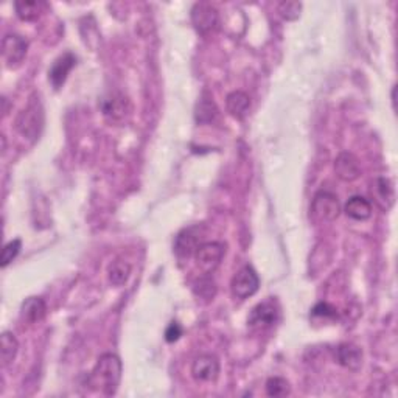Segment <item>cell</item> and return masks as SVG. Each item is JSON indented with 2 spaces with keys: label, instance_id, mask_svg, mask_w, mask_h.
I'll list each match as a JSON object with an SVG mask.
<instances>
[{
  "label": "cell",
  "instance_id": "cell-6",
  "mask_svg": "<svg viewBox=\"0 0 398 398\" xmlns=\"http://www.w3.org/2000/svg\"><path fill=\"white\" fill-rule=\"evenodd\" d=\"M226 246L219 241H208V243H202L194 258H197V265L204 274H212L219 266L221 260L224 257Z\"/></svg>",
  "mask_w": 398,
  "mask_h": 398
},
{
  "label": "cell",
  "instance_id": "cell-7",
  "mask_svg": "<svg viewBox=\"0 0 398 398\" xmlns=\"http://www.w3.org/2000/svg\"><path fill=\"white\" fill-rule=\"evenodd\" d=\"M192 24L199 35H208L218 25V10L207 2H198L190 11Z\"/></svg>",
  "mask_w": 398,
  "mask_h": 398
},
{
  "label": "cell",
  "instance_id": "cell-22",
  "mask_svg": "<svg viewBox=\"0 0 398 398\" xmlns=\"http://www.w3.org/2000/svg\"><path fill=\"white\" fill-rule=\"evenodd\" d=\"M19 351V342L11 331H3L0 338V354H2L3 365H10L16 360Z\"/></svg>",
  "mask_w": 398,
  "mask_h": 398
},
{
  "label": "cell",
  "instance_id": "cell-8",
  "mask_svg": "<svg viewBox=\"0 0 398 398\" xmlns=\"http://www.w3.org/2000/svg\"><path fill=\"white\" fill-rule=\"evenodd\" d=\"M28 50L27 39L21 35H6L2 41V56L6 63V67H17L25 60Z\"/></svg>",
  "mask_w": 398,
  "mask_h": 398
},
{
  "label": "cell",
  "instance_id": "cell-5",
  "mask_svg": "<svg viewBox=\"0 0 398 398\" xmlns=\"http://www.w3.org/2000/svg\"><path fill=\"white\" fill-rule=\"evenodd\" d=\"M258 286H260L258 274L251 265L241 267V270L233 276L231 283L233 297H237L240 300H244L256 295L258 291Z\"/></svg>",
  "mask_w": 398,
  "mask_h": 398
},
{
  "label": "cell",
  "instance_id": "cell-12",
  "mask_svg": "<svg viewBox=\"0 0 398 398\" xmlns=\"http://www.w3.org/2000/svg\"><path fill=\"white\" fill-rule=\"evenodd\" d=\"M370 194L372 198H374L375 204L380 207L383 212L390 210L395 204V190L392 181L383 178V176L374 179V182H372Z\"/></svg>",
  "mask_w": 398,
  "mask_h": 398
},
{
  "label": "cell",
  "instance_id": "cell-14",
  "mask_svg": "<svg viewBox=\"0 0 398 398\" xmlns=\"http://www.w3.org/2000/svg\"><path fill=\"white\" fill-rule=\"evenodd\" d=\"M335 172L341 181L354 182L361 176V167L354 154L344 151L335 160Z\"/></svg>",
  "mask_w": 398,
  "mask_h": 398
},
{
  "label": "cell",
  "instance_id": "cell-3",
  "mask_svg": "<svg viewBox=\"0 0 398 398\" xmlns=\"http://www.w3.org/2000/svg\"><path fill=\"white\" fill-rule=\"evenodd\" d=\"M341 213V204L338 197L331 192L321 190L315 194L310 207V217L315 223H330Z\"/></svg>",
  "mask_w": 398,
  "mask_h": 398
},
{
  "label": "cell",
  "instance_id": "cell-26",
  "mask_svg": "<svg viewBox=\"0 0 398 398\" xmlns=\"http://www.w3.org/2000/svg\"><path fill=\"white\" fill-rule=\"evenodd\" d=\"M277 10L280 13V16L286 21H296L300 16V11H302V3L300 2H282L279 3Z\"/></svg>",
  "mask_w": 398,
  "mask_h": 398
},
{
  "label": "cell",
  "instance_id": "cell-24",
  "mask_svg": "<svg viewBox=\"0 0 398 398\" xmlns=\"http://www.w3.org/2000/svg\"><path fill=\"white\" fill-rule=\"evenodd\" d=\"M194 295L206 300H210L217 295V283L213 282L212 277H208V274H206V277L199 279L194 285Z\"/></svg>",
  "mask_w": 398,
  "mask_h": 398
},
{
  "label": "cell",
  "instance_id": "cell-4",
  "mask_svg": "<svg viewBox=\"0 0 398 398\" xmlns=\"http://www.w3.org/2000/svg\"><path fill=\"white\" fill-rule=\"evenodd\" d=\"M280 319V306L279 302L274 297L263 300L258 305H256L251 311L249 317H247V325L254 331H265L267 329L274 327Z\"/></svg>",
  "mask_w": 398,
  "mask_h": 398
},
{
  "label": "cell",
  "instance_id": "cell-1",
  "mask_svg": "<svg viewBox=\"0 0 398 398\" xmlns=\"http://www.w3.org/2000/svg\"><path fill=\"white\" fill-rule=\"evenodd\" d=\"M122 370L123 365L119 356L114 354H104L99 358L95 367L89 374L88 384L104 395H114L122 380Z\"/></svg>",
  "mask_w": 398,
  "mask_h": 398
},
{
  "label": "cell",
  "instance_id": "cell-19",
  "mask_svg": "<svg viewBox=\"0 0 398 398\" xmlns=\"http://www.w3.org/2000/svg\"><path fill=\"white\" fill-rule=\"evenodd\" d=\"M45 6H47L45 2H39V0H21V2L15 3V10L19 19L31 22L42 16Z\"/></svg>",
  "mask_w": 398,
  "mask_h": 398
},
{
  "label": "cell",
  "instance_id": "cell-11",
  "mask_svg": "<svg viewBox=\"0 0 398 398\" xmlns=\"http://www.w3.org/2000/svg\"><path fill=\"white\" fill-rule=\"evenodd\" d=\"M192 375L197 381H217L219 376V361L215 355H199L192 364Z\"/></svg>",
  "mask_w": 398,
  "mask_h": 398
},
{
  "label": "cell",
  "instance_id": "cell-9",
  "mask_svg": "<svg viewBox=\"0 0 398 398\" xmlns=\"http://www.w3.org/2000/svg\"><path fill=\"white\" fill-rule=\"evenodd\" d=\"M202 231L199 226H192L181 231L174 240V252L179 258H188L197 254L201 246Z\"/></svg>",
  "mask_w": 398,
  "mask_h": 398
},
{
  "label": "cell",
  "instance_id": "cell-2",
  "mask_svg": "<svg viewBox=\"0 0 398 398\" xmlns=\"http://www.w3.org/2000/svg\"><path fill=\"white\" fill-rule=\"evenodd\" d=\"M16 131L28 140H36L44 128V108L41 100L33 97L25 109H22L15 122Z\"/></svg>",
  "mask_w": 398,
  "mask_h": 398
},
{
  "label": "cell",
  "instance_id": "cell-13",
  "mask_svg": "<svg viewBox=\"0 0 398 398\" xmlns=\"http://www.w3.org/2000/svg\"><path fill=\"white\" fill-rule=\"evenodd\" d=\"M76 64V58L74 53L70 51H66V53L61 55L60 58H56L55 63L51 64V67L49 69V80L56 90L60 89L64 83L67 80L69 72L75 67Z\"/></svg>",
  "mask_w": 398,
  "mask_h": 398
},
{
  "label": "cell",
  "instance_id": "cell-16",
  "mask_svg": "<svg viewBox=\"0 0 398 398\" xmlns=\"http://www.w3.org/2000/svg\"><path fill=\"white\" fill-rule=\"evenodd\" d=\"M47 315V305L42 297H28L21 306V317L28 324H38Z\"/></svg>",
  "mask_w": 398,
  "mask_h": 398
},
{
  "label": "cell",
  "instance_id": "cell-18",
  "mask_svg": "<svg viewBox=\"0 0 398 398\" xmlns=\"http://www.w3.org/2000/svg\"><path fill=\"white\" fill-rule=\"evenodd\" d=\"M345 215L355 221H365L372 217V204L363 197H351L344 208Z\"/></svg>",
  "mask_w": 398,
  "mask_h": 398
},
{
  "label": "cell",
  "instance_id": "cell-23",
  "mask_svg": "<svg viewBox=\"0 0 398 398\" xmlns=\"http://www.w3.org/2000/svg\"><path fill=\"white\" fill-rule=\"evenodd\" d=\"M290 392V383L282 376H272L266 381V394L270 397H286Z\"/></svg>",
  "mask_w": 398,
  "mask_h": 398
},
{
  "label": "cell",
  "instance_id": "cell-21",
  "mask_svg": "<svg viewBox=\"0 0 398 398\" xmlns=\"http://www.w3.org/2000/svg\"><path fill=\"white\" fill-rule=\"evenodd\" d=\"M131 265L125 260H115V262L110 263L108 270L109 282L114 286H123L131 277Z\"/></svg>",
  "mask_w": 398,
  "mask_h": 398
},
{
  "label": "cell",
  "instance_id": "cell-27",
  "mask_svg": "<svg viewBox=\"0 0 398 398\" xmlns=\"http://www.w3.org/2000/svg\"><path fill=\"white\" fill-rule=\"evenodd\" d=\"M311 315L313 316H319V317H331V319H336L338 317V311L335 306H331L327 302H319L315 306H313L311 310Z\"/></svg>",
  "mask_w": 398,
  "mask_h": 398
},
{
  "label": "cell",
  "instance_id": "cell-25",
  "mask_svg": "<svg viewBox=\"0 0 398 398\" xmlns=\"http://www.w3.org/2000/svg\"><path fill=\"white\" fill-rule=\"evenodd\" d=\"M21 247H22V241L19 238L10 241V243L5 244V247L2 249V258H0V265H2V267L8 266L13 260L17 257V254L21 252Z\"/></svg>",
  "mask_w": 398,
  "mask_h": 398
},
{
  "label": "cell",
  "instance_id": "cell-17",
  "mask_svg": "<svg viewBox=\"0 0 398 398\" xmlns=\"http://www.w3.org/2000/svg\"><path fill=\"white\" fill-rule=\"evenodd\" d=\"M226 108L227 113H229L235 119H244L251 109V99L249 95L243 90H235L231 92L226 99Z\"/></svg>",
  "mask_w": 398,
  "mask_h": 398
},
{
  "label": "cell",
  "instance_id": "cell-10",
  "mask_svg": "<svg viewBox=\"0 0 398 398\" xmlns=\"http://www.w3.org/2000/svg\"><path fill=\"white\" fill-rule=\"evenodd\" d=\"M101 110L106 119L114 123H119L125 120L129 113H131V104H129V100L125 95L114 92L104 97L101 100Z\"/></svg>",
  "mask_w": 398,
  "mask_h": 398
},
{
  "label": "cell",
  "instance_id": "cell-28",
  "mask_svg": "<svg viewBox=\"0 0 398 398\" xmlns=\"http://www.w3.org/2000/svg\"><path fill=\"white\" fill-rule=\"evenodd\" d=\"M182 336V327L179 322H169V325L165 330V341L167 342H176Z\"/></svg>",
  "mask_w": 398,
  "mask_h": 398
},
{
  "label": "cell",
  "instance_id": "cell-20",
  "mask_svg": "<svg viewBox=\"0 0 398 398\" xmlns=\"http://www.w3.org/2000/svg\"><path fill=\"white\" fill-rule=\"evenodd\" d=\"M218 117V108L215 101L212 100V97H208L204 94L197 103V109H194V119L199 123V125H207V123H212Z\"/></svg>",
  "mask_w": 398,
  "mask_h": 398
},
{
  "label": "cell",
  "instance_id": "cell-15",
  "mask_svg": "<svg viewBox=\"0 0 398 398\" xmlns=\"http://www.w3.org/2000/svg\"><path fill=\"white\" fill-rule=\"evenodd\" d=\"M336 360L349 370H360L363 365V351L355 344H341L336 349Z\"/></svg>",
  "mask_w": 398,
  "mask_h": 398
}]
</instances>
